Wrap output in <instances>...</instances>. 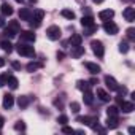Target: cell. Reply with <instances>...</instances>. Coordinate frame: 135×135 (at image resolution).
Wrapping results in <instances>:
<instances>
[{"instance_id": "f1b7e54d", "label": "cell", "mask_w": 135, "mask_h": 135, "mask_svg": "<svg viewBox=\"0 0 135 135\" xmlns=\"http://www.w3.org/2000/svg\"><path fill=\"white\" fill-rule=\"evenodd\" d=\"M43 16H45V11H43V10H35V11L32 13V19H37V21H41Z\"/></svg>"}, {"instance_id": "60d3db41", "label": "cell", "mask_w": 135, "mask_h": 135, "mask_svg": "<svg viewBox=\"0 0 135 135\" xmlns=\"http://www.w3.org/2000/svg\"><path fill=\"white\" fill-rule=\"evenodd\" d=\"M11 65H13V69H15V70H19V69H21V64H19V62H16V60H15V62H11Z\"/></svg>"}, {"instance_id": "d6986e66", "label": "cell", "mask_w": 135, "mask_h": 135, "mask_svg": "<svg viewBox=\"0 0 135 135\" xmlns=\"http://www.w3.org/2000/svg\"><path fill=\"white\" fill-rule=\"evenodd\" d=\"M76 89H80L81 92H84V91L91 89V84H89L88 81H84V80H78V81H76Z\"/></svg>"}, {"instance_id": "4316f807", "label": "cell", "mask_w": 135, "mask_h": 135, "mask_svg": "<svg viewBox=\"0 0 135 135\" xmlns=\"http://www.w3.org/2000/svg\"><path fill=\"white\" fill-rule=\"evenodd\" d=\"M7 84H8L11 89H18V84H19V83H18V80H16L15 76H8V78H7Z\"/></svg>"}, {"instance_id": "cb8c5ba5", "label": "cell", "mask_w": 135, "mask_h": 135, "mask_svg": "<svg viewBox=\"0 0 135 135\" xmlns=\"http://www.w3.org/2000/svg\"><path fill=\"white\" fill-rule=\"evenodd\" d=\"M0 48H2V49H3L5 52H8V54H10V52L13 51V45H11V43H10L8 40H3L2 43H0Z\"/></svg>"}, {"instance_id": "681fc988", "label": "cell", "mask_w": 135, "mask_h": 135, "mask_svg": "<svg viewBox=\"0 0 135 135\" xmlns=\"http://www.w3.org/2000/svg\"><path fill=\"white\" fill-rule=\"evenodd\" d=\"M29 2H30V3H37V0H29Z\"/></svg>"}, {"instance_id": "c3c4849f", "label": "cell", "mask_w": 135, "mask_h": 135, "mask_svg": "<svg viewBox=\"0 0 135 135\" xmlns=\"http://www.w3.org/2000/svg\"><path fill=\"white\" fill-rule=\"evenodd\" d=\"M15 2H18V3H22V2H24V0H15Z\"/></svg>"}, {"instance_id": "836d02e7", "label": "cell", "mask_w": 135, "mask_h": 135, "mask_svg": "<svg viewBox=\"0 0 135 135\" xmlns=\"http://www.w3.org/2000/svg\"><path fill=\"white\" fill-rule=\"evenodd\" d=\"M70 110H72V113L76 114V113L80 111V103H78V102H72V103H70Z\"/></svg>"}, {"instance_id": "7bdbcfd3", "label": "cell", "mask_w": 135, "mask_h": 135, "mask_svg": "<svg viewBox=\"0 0 135 135\" xmlns=\"http://www.w3.org/2000/svg\"><path fill=\"white\" fill-rule=\"evenodd\" d=\"M88 83H89L91 86H94V84H97V78H91V80H89Z\"/></svg>"}, {"instance_id": "5bb4252c", "label": "cell", "mask_w": 135, "mask_h": 135, "mask_svg": "<svg viewBox=\"0 0 135 135\" xmlns=\"http://www.w3.org/2000/svg\"><path fill=\"white\" fill-rule=\"evenodd\" d=\"M118 126H119L118 116H108V119H107V127H108V129H118Z\"/></svg>"}, {"instance_id": "7a4b0ae2", "label": "cell", "mask_w": 135, "mask_h": 135, "mask_svg": "<svg viewBox=\"0 0 135 135\" xmlns=\"http://www.w3.org/2000/svg\"><path fill=\"white\" fill-rule=\"evenodd\" d=\"M19 32H21V26H19V22H18V21H11V22L8 24V27L3 30V35L8 37V38H13V37H16Z\"/></svg>"}, {"instance_id": "9c48e42d", "label": "cell", "mask_w": 135, "mask_h": 135, "mask_svg": "<svg viewBox=\"0 0 135 135\" xmlns=\"http://www.w3.org/2000/svg\"><path fill=\"white\" fill-rule=\"evenodd\" d=\"M84 67L89 70V73H92V75H99L100 73V65H97L94 62H84Z\"/></svg>"}, {"instance_id": "4dcf8cb0", "label": "cell", "mask_w": 135, "mask_h": 135, "mask_svg": "<svg viewBox=\"0 0 135 135\" xmlns=\"http://www.w3.org/2000/svg\"><path fill=\"white\" fill-rule=\"evenodd\" d=\"M126 35H127V38H129L130 41H133V40H135V29H133V27H129V29L126 30Z\"/></svg>"}, {"instance_id": "f546056e", "label": "cell", "mask_w": 135, "mask_h": 135, "mask_svg": "<svg viewBox=\"0 0 135 135\" xmlns=\"http://www.w3.org/2000/svg\"><path fill=\"white\" fill-rule=\"evenodd\" d=\"M95 30H97V26H95V24L91 26V27H84V35H86V37H91Z\"/></svg>"}, {"instance_id": "6da1fadb", "label": "cell", "mask_w": 135, "mask_h": 135, "mask_svg": "<svg viewBox=\"0 0 135 135\" xmlns=\"http://www.w3.org/2000/svg\"><path fill=\"white\" fill-rule=\"evenodd\" d=\"M16 51H18L19 56H24V57H33V56H35L33 46H29V45H26V43H21V41L16 45Z\"/></svg>"}, {"instance_id": "f6af8a7d", "label": "cell", "mask_w": 135, "mask_h": 135, "mask_svg": "<svg viewBox=\"0 0 135 135\" xmlns=\"http://www.w3.org/2000/svg\"><path fill=\"white\" fill-rule=\"evenodd\" d=\"M3 65H5V59H3V57H0V69H2Z\"/></svg>"}, {"instance_id": "bcb514c9", "label": "cell", "mask_w": 135, "mask_h": 135, "mask_svg": "<svg viewBox=\"0 0 135 135\" xmlns=\"http://www.w3.org/2000/svg\"><path fill=\"white\" fill-rule=\"evenodd\" d=\"M3 124H5V119H3L2 116H0V129H2V127H3Z\"/></svg>"}, {"instance_id": "7dc6e473", "label": "cell", "mask_w": 135, "mask_h": 135, "mask_svg": "<svg viewBox=\"0 0 135 135\" xmlns=\"http://www.w3.org/2000/svg\"><path fill=\"white\" fill-rule=\"evenodd\" d=\"M103 0H94V3H102Z\"/></svg>"}, {"instance_id": "d6a6232c", "label": "cell", "mask_w": 135, "mask_h": 135, "mask_svg": "<svg viewBox=\"0 0 135 135\" xmlns=\"http://www.w3.org/2000/svg\"><path fill=\"white\" fill-rule=\"evenodd\" d=\"M127 51H129V45H127L126 41H121V43H119V52L126 54Z\"/></svg>"}, {"instance_id": "d590c367", "label": "cell", "mask_w": 135, "mask_h": 135, "mask_svg": "<svg viewBox=\"0 0 135 135\" xmlns=\"http://www.w3.org/2000/svg\"><path fill=\"white\" fill-rule=\"evenodd\" d=\"M29 24H30V27L32 29H37V27H40V24H41V21H37V19H29Z\"/></svg>"}, {"instance_id": "1f68e13d", "label": "cell", "mask_w": 135, "mask_h": 135, "mask_svg": "<svg viewBox=\"0 0 135 135\" xmlns=\"http://www.w3.org/2000/svg\"><path fill=\"white\" fill-rule=\"evenodd\" d=\"M57 122H59L60 126L67 124V122H69V116H67V114H60V116H57Z\"/></svg>"}, {"instance_id": "8d00e7d4", "label": "cell", "mask_w": 135, "mask_h": 135, "mask_svg": "<svg viewBox=\"0 0 135 135\" xmlns=\"http://www.w3.org/2000/svg\"><path fill=\"white\" fill-rule=\"evenodd\" d=\"M54 105H56V107H59V108L62 110V108H64V97H60V99H56V100H54Z\"/></svg>"}, {"instance_id": "8fae6325", "label": "cell", "mask_w": 135, "mask_h": 135, "mask_svg": "<svg viewBox=\"0 0 135 135\" xmlns=\"http://www.w3.org/2000/svg\"><path fill=\"white\" fill-rule=\"evenodd\" d=\"M122 16L126 18V21L132 22V21L135 19V8H132V7H127V8L122 11Z\"/></svg>"}, {"instance_id": "7c38bea8", "label": "cell", "mask_w": 135, "mask_h": 135, "mask_svg": "<svg viewBox=\"0 0 135 135\" xmlns=\"http://www.w3.org/2000/svg\"><path fill=\"white\" fill-rule=\"evenodd\" d=\"M13 105H15V97L11 94H5L3 95V108L5 110H10Z\"/></svg>"}, {"instance_id": "74e56055", "label": "cell", "mask_w": 135, "mask_h": 135, "mask_svg": "<svg viewBox=\"0 0 135 135\" xmlns=\"http://www.w3.org/2000/svg\"><path fill=\"white\" fill-rule=\"evenodd\" d=\"M62 132H64V133H73L75 130H73L72 127H69V126H65V124H64V127H62Z\"/></svg>"}, {"instance_id": "277c9868", "label": "cell", "mask_w": 135, "mask_h": 135, "mask_svg": "<svg viewBox=\"0 0 135 135\" xmlns=\"http://www.w3.org/2000/svg\"><path fill=\"white\" fill-rule=\"evenodd\" d=\"M60 35H62V30H60V27H59V26H49V27H48V30H46V37H48L49 40H52V41L59 40V38H60Z\"/></svg>"}, {"instance_id": "5b68a950", "label": "cell", "mask_w": 135, "mask_h": 135, "mask_svg": "<svg viewBox=\"0 0 135 135\" xmlns=\"http://www.w3.org/2000/svg\"><path fill=\"white\" fill-rule=\"evenodd\" d=\"M91 46H92V51H94V54H95L97 57H103V54H105V48H103V43H102V41H99V40H92V41H91Z\"/></svg>"}, {"instance_id": "83f0119b", "label": "cell", "mask_w": 135, "mask_h": 135, "mask_svg": "<svg viewBox=\"0 0 135 135\" xmlns=\"http://www.w3.org/2000/svg\"><path fill=\"white\" fill-rule=\"evenodd\" d=\"M118 113H119V108L114 107V105H111V107L107 108V116H118Z\"/></svg>"}, {"instance_id": "603a6c76", "label": "cell", "mask_w": 135, "mask_h": 135, "mask_svg": "<svg viewBox=\"0 0 135 135\" xmlns=\"http://www.w3.org/2000/svg\"><path fill=\"white\" fill-rule=\"evenodd\" d=\"M29 102H30V99H29L27 95H21V97L18 99V105H19V108H27V107H29Z\"/></svg>"}, {"instance_id": "d4e9b609", "label": "cell", "mask_w": 135, "mask_h": 135, "mask_svg": "<svg viewBox=\"0 0 135 135\" xmlns=\"http://www.w3.org/2000/svg\"><path fill=\"white\" fill-rule=\"evenodd\" d=\"M60 15H62L65 19H70V21H72V19H75V13H73L72 10H67V8H64V10L60 11Z\"/></svg>"}, {"instance_id": "4fadbf2b", "label": "cell", "mask_w": 135, "mask_h": 135, "mask_svg": "<svg viewBox=\"0 0 135 135\" xmlns=\"http://www.w3.org/2000/svg\"><path fill=\"white\" fill-rule=\"evenodd\" d=\"M119 105H121V110H122V113H132L133 111V108H135V105L132 103V102H119Z\"/></svg>"}, {"instance_id": "ba28073f", "label": "cell", "mask_w": 135, "mask_h": 135, "mask_svg": "<svg viewBox=\"0 0 135 135\" xmlns=\"http://www.w3.org/2000/svg\"><path fill=\"white\" fill-rule=\"evenodd\" d=\"M103 81H105V84H107V88H108L110 91H116V89H118V86H119V84H118V81H116L113 76H110V75H107V76L103 78Z\"/></svg>"}, {"instance_id": "ffe728a7", "label": "cell", "mask_w": 135, "mask_h": 135, "mask_svg": "<svg viewBox=\"0 0 135 135\" xmlns=\"http://www.w3.org/2000/svg\"><path fill=\"white\" fill-rule=\"evenodd\" d=\"M41 67H43L41 62H30V64L26 65V69H27V72H37L38 69H41Z\"/></svg>"}, {"instance_id": "2e32d148", "label": "cell", "mask_w": 135, "mask_h": 135, "mask_svg": "<svg viewBox=\"0 0 135 135\" xmlns=\"http://www.w3.org/2000/svg\"><path fill=\"white\" fill-rule=\"evenodd\" d=\"M83 100H84L86 105H92L94 103V94L91 92V89H88V91L83 92Z\"/></svg>"}, {"instance_id": "30bf717a", "label": "cell", "mask_w": 135, "mask_h": 135, "mask_svg": "<svg viewBox=\"0 0 135 135\" xmlns=\"http://www.w3.org/2000/svg\"><path fill=\"white\" fill-rule=\"evenodd\" d=\"M113 16H114V11L113 10H103V11H100L99 13V18H100V21H111L113 19Z\"/></svg>"}, {"instance_id": "e0dca14e", "label": "cell", "mask_w": 135, "mask_h": 135, "mask_svg": "<svg viewBox=\"0 0 135 135\" xmlns=\"http://www.w3.org/2000/svg\"><path fill=\"white\" fill-rule=\"evenodd\" d=\"M0 11H2V16H11L15 11H13V7L8 5V3H2L0 7Z\"/></svg>"}, {"instance_id": "ab89813d", "label": "cell", "mask_w": 135, "mask_h": 135, "mask_svg": "<svg viewBox=\"0 0 135 135\" xmlns=\"http://www.w3.org/2000/svg\"><path fill=\"white\" fill-rule=\"evenodd\" d=\"M116 91L119 92V95H126V94H127V88H121V86H118Z\"/></svg>"}, {"instance_id": "e575fe53", "label": "cell", "mask_w": 135, "mask_h": 135, "mask_svg": "<svg viewBox=\"0 0 135 135\" xmlns=\"http://www.w3.org/2000/svg\"><path fill=\"white\" fill-rule=\"evenodd\" d=\"M15 129H16V130H21V132L26 130V122H24V121H18V122L15 124Z\"/></svg>"}, {"instance_id": "44dd1931", "label": "cell", "mask_w": 135, "mask_h": 135, "mask_svg": "<svg viewBox=\"0 0 135 135\" xmlns=\"http://www.w3.org/2000/svg\"><path fill=\"white\" fill-rule=\"evenodd\" d=\"M81 26L83 27H91V26H94V18L92 16H83L81 18Z\"/></svg>"}, {"instance_id": "7402d4cb", "label": "cell", "mask_w": 135, "mask_h": 135, "mask_svg": "<svg viewBox=\"0 0 135 135\" xmlns=\"http://www.w3.org/2000/svg\"><path fill=\"white\" fill-rule=\"evenodd\" d=\"M97 97L102 100V102H110V94L107 92V91H103V89H97Z\"/></svg>"}, {"instance_id": "ee69618b", "label": "cell", "mask_w": 135, "mask_h": 135, "mask_svg": "<svg viewBox=\"0 0 135 135\" xmlns=\"http://www.w3.org/2000/svg\"><path fill=\"white\" fill-rule=\"evenodd\" d=\"M0 27H5V19H3V16H0Z\"/></svg>"}, {"instance_id": "8992f818", "label": "cell", "mask_w": 135, "mask_h": 135, "mask_svg": "<svg viewBox=\"0 0 135 135\" xmlns=\"http://www.w3.org/2000/svg\"><path fill=\"white\" fill-rule=\"evenodd\" d=\"M21 41H26V43H33L37 40V35L32 32V30H21Z\"/></svg>"}, {"instance_id": "ac0fdd59", "label": "cell", "mask_w": 135, "mask_h": 135, "mask_svg": "<svg viewBox=\"0 0 135 135\" xmlns=\"http://www.w3.org/2000/svg\"><path fill=\"white\" fill-rule=\"evenodd\" d=\"M81 41H83V37L78 35V33H73V35L70 37V40H69V43L72 45V48H73V46H80Z\"/></svg>"}, {"instance_id": "52a82bcc", "label": "cell", "mask_w": 135, "mask_h": 135, "mask_svg": "<svg viewBox=\"0 0 135 135\" xmlns=\"http://www.w3.org/2000/svg\"><path fill=\"white\" fill-rule=\"evenodd\" d=\"M103 30H105L108 35H116L119 29H118V26H116L113 21H105V22H103Z\"/></svg>"}, {"instance_id": "484cf974", "label": "cell", "mask_w": 135, "mask_h": 135, "mask_svg": "<svg viewBox=\"0 0 135 135\" xmlns=\"http://www.w3.org/2000/svg\"><path fill=\"white\" fill-rule=\"evenodd\" d=\"M73 48H75V49L72 51V56H73V57H81V56L84 54V48H83L81 45H80V46H73Z\"/></svg>"}, {"instance_id": "f35d334b", "label": "cell", "mask_w": 135, "mask_h": 135, "mask_svg": "<svg viewBox=\"0 0 135 135\" xmlns=\"http://www.w3.org/2000/svg\"><path fill=\"white\" fill-rule=\"evenodd\" d=\"M7 78H8V75H0V88L7 84Z\"/></svg>"}, {"instance_id": "9a60e30c", "label": "cell", "mask_w": 135, "mask_h": 135, "mask_svg": "<svg viewBox=\"0 0 135 135\" xmlns=\"http://www.w3.org/2000/svg\"><path fill=\"white\" fill-rule=\"evenodd\" d=\"M32 18V11L29 8H21L19 10V19L21 21H29Z\"/></svg>"}, {"instance_id": "b9f144b4", "label": "cell", "mask_w": 135, "mask_h": 135, "mask_svg": "<svg viewBox=\"0 0 135 135\" xmlns=\"http://www.w3.org/2000/svg\"><path fill=\"white\" fill-rule=\"evenodd\" d=\"M64 56H65V54H64L62 51H57V59H59V60H62V59H64Z\"/></svg>"}, {"instance_id": "3957f363", "label": "cell", "mask_w": 135, "mask_h": 135, "mask_svg": "<svg viewBox=\"0 0 135 135\" xmlns=\"http://www.w3.org/2000/svg\"><path fill=\"white\" fill-rule=\"evenodd\" d=\"M78 122L94 129L95 126H99V116H78Z\"/></svg>"}]
</instances>
